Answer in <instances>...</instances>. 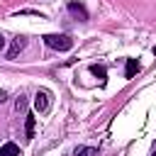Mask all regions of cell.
<instances>
[{"mask_svg": "<svg viewBox=\"0 0 156 156\" xmlns=\"http://www.w3.org/2000/svg\"><path fill=\"white\" fill-rule=\"evenodd\" d=\"M44 44L49 49H56V51H68L73 46V39L68 34H46L44 37Z\"/></svg>", "mask_w": 156, "mask_h": 156, "instance_id": "obj_1", "label": "cell"}, {"mask_svg": "<svg viewBox=\"0 0 156 156\" xmlns=\"http://www.w3.org/2000/svg\"><path fill=\"white\" fill-rule=\"evenodd\" d=\"M49 102H51V93H49V90H39V93L34 95V107H37L39 112H46V110H49Z\"/></svg>", "mask_w": 156, "mask_h": 156, "instance_id": "obj_2", "label": "cell"}, {"mask_svg": "<svg viewBox=\"0 0 156 156\" xmlns=\"http://www.w3.org/2000/svg\"><path fill=\"white\" fill-rule=\"evenodd\" d=\"M24 46H27V37H15L12 44H10V49H7V58H17V54H20Z\"/></svg>", "mask_w": 156, "mask_h": 156, "instance_id": "obj_3", "label": "cell"}, {"mask_svg": "<svg viewBox=\"0 0 156 156\" xmlns=\"http://www.w3.org/2000/svg\"><path fill=\"white\" fill-rule=\"evenodd\" d=\"M0 156H20V146L15 141H7L0 146Z\"/></svg>", "mask_w": 156, "mask_h": 156, "instance_id": "obj_4", "label": "cell"}, {"mask_svg": "<svg viewBox=\"0 0 156 156\" xmlns=\"http://www.w3.org/2000/svg\"><path fill=\"white\" fill-rule=\"evenodd\" d=\"M68 10H71V15H78L80 20H88V12H85V7H83L80 2L71 0V2H68Z\"/></svg>", "mask_w": 156, "mask_h": 156, "instance_id": "obj_5", "label": "cell"}, {"mask_svg": "<svg viewBox=\"0 0 156 156\" xmlns=\"http://www.w3.org/2000/svg\"><path fill=\"white\" fill-rule=\"evenodd\" d=\"M136 71H139V63H136V58H127V71H124V76H127V78H132Z\"/></svg>", "mask_w": 156, "mask_h": 156, "instance_id": "obj_6", "label": "cell"}, {"mask_svg": "<svg viewBox=\"0 0 156 156\" xmlns=\"http://www.w3.org/2000/svg\"><path fill=\"white\" fill-rule=\"evenodd\" d=\"M90 73H93V76H98L100 80H105V76H107V73H105V68H102V66H98V63H95V66H90Z\"/></svg>", "mask_w": 156, "mask_h": 156, "instance_id": "obj_7", "label": "cell"}, {"mask_svg": "<svg viewBox=\"0 0 156 156\" xmlns=\"http://www.w3.org/2000/svg\"><path fill=\"white\" fill-rule=\"evenodd\" d=\"M24 132H27L29 139L34 136V117H32V115H27V127H24Z\"/></svg>", "mask_w": 156, "mask_h": 156, "instance_id": "obj_8", "label": "cell"}, {"mask_svg": "<svg viewBox=\"0 0 156 156\" xmlns=\"http://www.w3.org/2000/svg\"><path fill=\"white\" fill-rule=\"evenodd\" d=\"M76 156H95V149H76Z\"/></svg>", "mask_w": 156, "mask_h": 156, "instance_id": "obj_9", "label": "cell"}, {"mask_svg": "<svg viewBox=\"0 0 156 156\" xmlns=\"http://www.w3.org/2000/svg\"><path fill=\"white\" fill-rule=\"evenodd\" d=\"M24 107H27V100L20 98V100H17V110H24Z\"/></svg>", "mask_w": 156, "mask_h": 156, "instance_id": "obj_10", "label": "cell"}, {"mask_svg": "<svg viewBox=\"0 0 156 156\" xmlns=\"http://www.w3.org/2000/svg\"><path fill=\"white\" fill-rule=\"evenodd\" d=\"M5 100H7V93H5V90H0V102H5Z\"/></svg>", "mask_w": 156, "mask_h": 156, "instance_id": "obj_11", "label": "cell"}, {"mask_svg": "<svg viewBox=\"0 0 156 156\" xmlns=\"http://www.w3.org/2000/svg\"><path fill=\"white\" fill-rule=\"evenodd\" d=\"M2 49H5V37L0 34V51H2Z\"/></svg>", "mask_w": 156, "mask_h": 156, "instance_id": "obj_12", "label": "cell"}, {"mask_svg": "<svg viewBox=\"0 0 156 156\" xmlns=\"http://www.w3.org/2000/svg\"><path fill=\"white\" fill-rule=\"evenodd\" d=\"M151 156H156V149H154V151H151Z\"/></svg>", "mask_w": 156, "mask_h": 156, "instance_id": "obj_13", "label": "cell"}]
</instances>
